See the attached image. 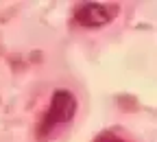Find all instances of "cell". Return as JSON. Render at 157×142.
Wrapping results in <instances>:
<instances>
[{"label":"cell","instance_id":"obj_1","mask_svg":"<svg viewBox=\"0 0 157 142\" xmlns=\"http://www.w3.org/2000/svg\"><path fill=\"white\" fill-rule=\"evenodd\" d=\"M76 96L70 90H57L50 98L48 112L44 114V120L39 125V138H48L52 131L61 129L72 123V118L76 114Z\"/></svg>","mask_w":157,"mask_h":142},{"label":"cell","instance_id":"obj_2","mask_svg":"<svg viewBox=\"0 0 157 142\" xmlns=\"http://www.w3.org/2000/svg\"><path fill=\"white\" fill-rule=\"evenodd\" d=\"M116 15H118V7L107 5V2H83L74 9V20L81 26H87V29L105 26Z\"/></svg>","mask_w":157,"mask_h":142},{"label":"cell","instance_id":"obj_3","mask_svg":"<svg viewBox=\"0 0 157 142\" xmlns=\"http://www.w3.org/2000/svg\"><path fill=\"white\" fill-rule=\"evenodd\" d=\"M94 142H124L118 133H111V131H105V133H101Z\"/></svg>","mask_w":157,"mask_h":142}]
</instances>
